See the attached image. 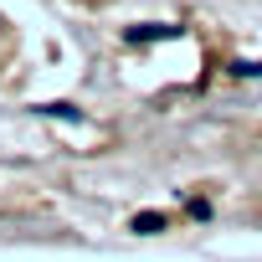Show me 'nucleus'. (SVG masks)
Here are the masks:
<instances>
[{
    "mask_svg": "<svg viewBox=\"0 0 262 262\" xmlns=\"http://www.w3.org/2000/svg\"><path fill=\"white\" fill-rule=\"evenodd\" d=\"M165 226V216L160 211H144V216H134V231H160Z\"/></svg>",
    "mask_w": 262,
    "mask_h": 262,
    "instance_id": "f257e3e1",
    "label": "nucleus"
}]
</instances>
